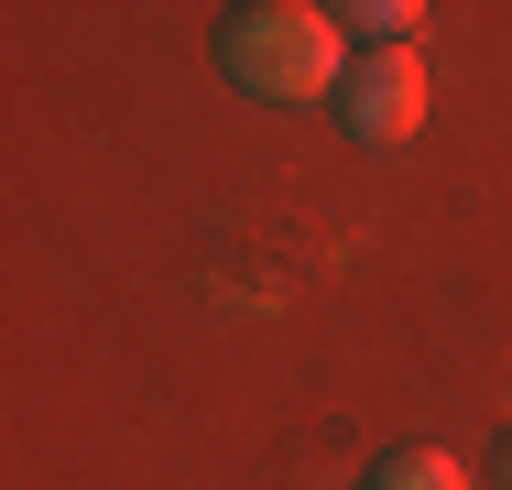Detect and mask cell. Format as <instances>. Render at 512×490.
Returning <instances> with one entry per match:
<instances>
[{
	"label": "cell",
	"instance_id": "cell-1",
	"mask_svg": "<svg viewBox=\"0 0 512 490\" xmlns=\"http://www.w3.org/2000/svg\"><path fill=\"white\" fill-rule=\"evenodd\" d=\"M218 66L251 98H327L349 77V33L338 11H306V0H251L218 22Z\"/></svg>",
	"mask_w": 512,
	"mask_h": 490
},
{
	"label": "cell",
	"instance_id": "cell-2",
	"mask_svg": "<svg viewBox=\"0 0 512 490\" xmlns=\"http://www.w3.org/2000/svg\"><path fill=\"white\" fill-rule=\"evenodd\" d=\"M338 120H349L360 142H414V131H425V55H414V44L360 55V66L338 77Z\"/></svg>",
	"mask_w": 512,
	"mask_h": 490
},
{
	"label": "cell",
	"instance_id": "cell-3",
	"mask_svg": "<svg viewBox=\"0 0 512 490\" xmlns=\"http://www.w3.org/2000/svg\"><path fill=\"white\" fill-rule=\"evenodd\" d=\"M360 490H469V480H458V458H436V447H404V458H382Z\"/></svg>",
	"mask_w": 512,
	"mask_h": 490
},
{
	"label": "cell",
	"instance_id": "cell-4",
	"mask_svg": "<svg viewBox=\"0 0 512 490\" xmlns=\"http://www.w3.org/2000/svg\"><path fill=\"white\" fill-rule=\"evenodd\" d=\"M414 22H425L414 0H360V11H338V33H360L371 55H382V44H414Z\"/></svg>",
	"mask_w": 512,
	"mask_h": 490
},
{
	"label": "cell",
	"instance_id": "cell-5",
	"mask_svg": "<svg viewBox=\"0 0 512 490\" xmlns=\"http://www.w3.org/2000/svg\"><path fill=\"white\" fill-rule=\"evenodd\" d=\"M502 480H512V447H502Z\"/></svg>",
	"mask_w": 512,
	"mask_h": 490
}]
</instances>
